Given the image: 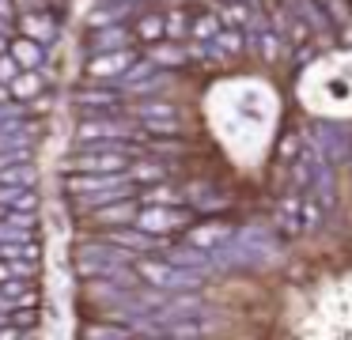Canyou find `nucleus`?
I'll return each instance as SVG.
<instances>
[{
  "mask_svg": "<svg viewBox=\"0 0 352 340\" xmlns=\"http://www.w3.org/2000/svg\"><path fill=\"white\" fill-rule=\"evenodd\" d=\"M178 223H186V216H175V212H144L140 216V227H148V231H170Z\"/></svg>",
  "mask_w": 352,
  "mask_h": 340,
  "instance_id": "f257e3e1",
  "label": "nucleus"
}]
</instances>
